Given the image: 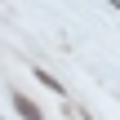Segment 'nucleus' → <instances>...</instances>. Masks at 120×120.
<instances>
[{
  "label": "nucleus",
  "instance_id": "1",
  "mask_svg": "<svg viewBox=\"0 0 120 120\" xmlns=\"http://www.w3.org/2000/svg\"><path fill=\"white\" fill-rule=\"evenodd\" d=\"M13 102H18V111H22V116H27V120H40V111H36V107H31L27 98H13Z\"/></svg>",
  "mask_w": 120,
  "mask_h": 120
}]
</instances>
